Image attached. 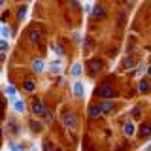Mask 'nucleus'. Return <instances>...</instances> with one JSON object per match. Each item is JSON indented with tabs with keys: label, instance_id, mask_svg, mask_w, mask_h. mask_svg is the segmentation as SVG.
<instances>
[{
	"label": "nucleus",
	"instance_id": "obj_1",
	"mask_svg": "<svg viewBox=\"0 0 151 151\" xmlns=\"http://www.w3.org/2000/svg\"><path fill=\"white\" fill-rule=\"evenodd\" d=\"M96 96H102V98H117L119 96V93L115 91V89H111L110 85H102V87H98L96 91H94Z\"/></svg>",
	"mask_w": 151,
	"mask_h": 151
},
{
	"label": "nucleus",
	"instance_id": "obj_2",
	"mask_svg": "<svg viewBox=\"0 0 151 151\" xmlns=\"http://www.w3.org/2000/svg\"><path fill=\"white\" fill-rule=\"evenodd\" d=\"M63 123L68 130H76L78 129V115L72 111H66V113H63Z\"/></svg>",
	"mask_w": 151,
	"mask_h": 151
},
{
	"label": "nucleus",
	"instance_id": "obj_3",
	"mask_svg": "<svg viewBox=\"0 0 151 151\" xmlns=\"http://www.w3.org/2000/svg\"><path fill=\"white\" fill-rule=\"evenodd\" d=\"M93 19H96V21H102V19H106V9H104L100 4H96V6L93 8Z\"/></svg>",
	"mask_w": 151,
	"mask_h": 151
},
{
	"label": "nucleus",
	"instance_id": "obj_4",
	"mask_svg": "<svg viewBox=\"0 0 151 151\" xmlns=\"http://www.w3.org/2000/svg\"><path fill=\"white\" fill-rule=\"evenodd\" d=\"M102 70V60L100 59H93L91 63H89V74L94 76V74H98Z\"/></svg>",
	"mask_w": 151,
	"mask_h": 151
},
{
	"label": "nucleus",
	"instance_id": "obj_5",
	"mask_svg": "<svg viewBox=\"0 0 151 151\" xmlns=\"http://www.w3.org/2000/svg\"><path fill=\"white\" fill-rule=\"evenodd\" d=\"M40 38H42L40 28H28V42H30V44H38Z\"/></svg>",
	"mask_w": 151,
	"mask_h": 151
},
{
	"label": "nucleus",
	"instance_id": "obj_6",
	"mask_svg": "<svg viewBox=\"0 0 151 151\" xmlns=\"http://www.w3.org/2000/svg\"><path fill=\"white\" fill-rule=\"evenodd\" d=\"M32 113H34V115L44 117L45 113H47V110H45V106H44V104H42L40 100H34V106H32Z\"/></svg>",
	"mask_w": 151,
	"mask_h": 151
},
{
	"label": "nucleus",
	"instance_id": "obj_7",
	"mask_svg": "<svg viewBox=\"0 0 151 151\" xmlns=\"http://www.w3.org/2000/svg\"><path fill=\"white\" fill-rule=\"evenodd\" d=\"M149 134H151V123H144V125L140 127V130H138V136L140 138H147Z\"/></svg>",
	"mask_w": 151,
	"mask_h": 151
},
{
	"label": "nucleus",
	"instance_id": "obj_8",
	"mask_svg": "<svg viewBox=\"0 0 151 151\" xmlns=\"http://www.w3.org/2000/svg\"><path fill=\"white\" fill-rule=\"evenodd\" d=\"M87 113H89V117H91V119H96V117L102 115V110H100V106H89Z\"/></svg>",
	"mask_w": 151,
	"mask_h": 151
},
{
	"label": "nucleus",
	"instance_id": "obj_9",
	"mask_svg": "<svg viewBox=\"0 0 151 151\" xmlns=\"http://www.w3.org/2000/svg\"><path fill=\"white\" fill-rule=\"evenodd\" d=\"M98 106H100L102 113H110V111H113V110H115V106H113V102H110V100H104L102 104H98Z\"/></svg>",
	"mask_w": 151,
	"mask_h": 151
},
{
	"label": "nucleus",
	"instance_id": "obj_10",
	"mask_svg": "<svg viewBox=\"0 0 151 151\" xmlns=\"http://www.w3.org/2000/svg\"><path fill=\"white\" fill-rule=\"evenodd\" d=\"M134 123H125V127H123V134H125V136H132V134H134Z\"/></svg>",
	"mask_w": 151,
	"mask_h": 151
},
{
	"label": "nucleus",
	"instance_id": "obj_11",
	"mask_svg": "<svg viewBox=\"0 0 151 151\" xmlns=\"http://www.w3.org/2000/svg\"><path fill=\"white\" fill-rule=\"evenodd\" d=\"M44 60H40V59H36V60H32V70L34 72H44Z\"/></svg>",
	"mask_w": 151,
	"mask_h": 151
},
{
	"label": "nucleus",
	"instance_id": "obj_12",
	"mask_svg": "<svg viewBox=\"0 0 151 151\" xmlns=\"http://www.w3.org/2000/svg\"><path fill=\"white\" fill-rule=\"evenodd\" d=\"M23 87H25V91H27V93H34V89H36V83L32 81V79H25Z\"/></svg>",
	"mask_w": 151,
	"mask_h": 151
},
{
	"label": "nucleus",
	"instance_id": "obj_13",
	"mask_svg": "<svg viewBox=\"0 0 151 151\" xmlns=\"http://www.w3.org/2000/svg\"><path fill=\"white\" fill-rule=\"evenodd\" d=\"M74 94H76L78 98H81V96H83V85L79 83V81H76V83H74Z\"/></svg>",
	"mask_w": 151,
	"mask_h": 151
},
{
	"label": "nucleus",
	"instance_id": "obj_14",
	"mask_svg": "<svg viewBox=\"0 0 151 151\" xmlns=\"http://www.w3.org/2000/svg\"><path fill=\"white\" fill-rule=\"evenodd\" d=\"M6 94L9 98H13V100H17V89L13 87V85H8L6 87Z\"/></svg>",
	"mask_w": 151,
	"mask_h": 151
},
{
	"label": "nucleus",
	"instance_id": "obj_15",
	"mask_svg": "<svg viewBox=\"0 0 151 151\" xmlns=\"http://www.w3.org/2000/svg\"><path fill=\"white\" fill-rule=\"evenodd\" d=\"M13 110H15L17 113H23L25 111V102L23 100H13Z\"/></svg>",
	"mask_w": 151,
	"mask_h": 151
},
{
	"label": "nucleus",
	"instance_id": "obj_16",
	"mask_svg": "<svg viewBox=\"0 0 151 151\" xmlns=\"http://www.w3.org/2000/svg\"><path fill=\"white\" fill-rule=\"evenodd\" d=\"M70 72H72V76H79V74L83 72L81 64H79V63H76V64H72V68H70Z\"/></svg>",
	"mask_w": 151,
	"mask_h": 151
},
{
	"label": "nucleus",
	"instance_id": "obj_17",
	"mask_svg": "<svg viewBox=\"0 0 151 151\" xmlns=\"http://www.w3.org/2000/svg\"><path fill=\"white\" fill-rule=\"evenodd\" d=\"M132 66H134V59H132V57H127L125 60H123V68H132Z\"/></svg>",
	"mask_w": 151,
	"mask_h": 151
},
{
	"label": "nucleus",
	"instance_id": "obj_18",
	"mask_svg": "<svg viewBox=\"0 0 151 151\" xmlns=\"http://www.w3.org/2000/svg\"><path fill=\"white\" fill-rule=\"evenodd\" d=\"M25 15H27V4H23V6L17 9V19H25Z\"/></svg>",
	"mask_w": 151,
	"mask_h": 151
},
{
	"label": "nucleus",
	"instance_id": "obj_19",
	"mask_svg": "<svg viewBox=\"0 0 151 151\" xmlns=\"http://www.w3.org/2000/svg\"><path fill=\"white\" fill-rule=\"evenodd\" d=\"M140 93H149V83L145 79H140Z\"/></svg>",
	"mask_w": 151,
	"mask_h": 151
},
{
	"label": "nucleus",
	"instance_id": "obj_20",
	"mask_svg": "<svg viewBox=\"0 0 151 151\" xmlns=\"http://www.w3.org/2000/svg\"><path fill=\"white\" fill-rule=\"evenodd\" d=\"M42 151H57V149L53 147L51 142H44V144H42Z\"/></svg>",
	"mask_w": 151,
	"mask_h": 151
},
{
	"label": "nucleus",
	"instance_id": "obj_21",
	"mask_svg": "<svg viewBox=\"0 0 151 151\" xmlns=\"http://www.w3.org/2000/svg\"><path fill=\"white\" fill-rule=\"evenodd\" d=\"M9 149H12V151H25V147H23L21 144H15V142L9 144Z\"/></svg>",
	"mask_w": 151,
	"mask_h": 151
},
{
	"label": "nucleus",
	"instance_id": "obj_22",
	"mask_svg": "<svg viewBox=\"0 0 151 151\" xmlns=\"http://www.w3.org/2000/svg\"><path fill=\"white\" fill-rule=\"evenodd\" d=\"M30 127H32V130H34V132H40L42 130V125H40V123H36V121H30Z\"/></svg>",
	"mask_w": 151,
	"mask_h": 151
},
{
	"label": "nucleus",
	"instance_id": "obj_23",
	"mask_svg": "<svg viewBox=\"0 0 151 151\" xmlns=\"http://www.w3.org/2000/svg\"><path fill=\"white\" fill-rule=\"evenodd\" d=\"M59 70H60V63H59V60L51 63V72H59Z\"/></svg>",
	"mask_w": 151,
	"mask_h": 151
},
{
	"label": "nucleus",
	"instance_id": "obj_24",
	"mask_svg": "<svg viewBox=\"0 0 151 151\" xmlns=\"http://www.w3.org/2000/svg\"><path fill=\"white\" fill-rule=\"evenodd\" d=\"M0 51H2V53L8 51V44H6V42H0Z\"/></svg>",
	"mask_w": 151,
	"mask_h": 151
},
{
	"label": "nucleus",
	"instance_id": "obj_25",
	"mask_svg": "<svg viewBox=\"0 0 151 151\" xmlns=\"http://www.w3.org/2000/svg\"><path fill=\"white\" fill-rule=\"evenodd\" d=\"M4 117V102H0V121H2Z\"/></svg>",
	"mask_w": 151,
	"mask_h": 151
},
{
	"label": "nucleus",
	"instance_id": "obj_26",
	"mask_svg": "<svg viewBox=\"0 0 151 151\" xmlns=\"http://www.w3.org/2000/svg\"><path fill=\"white\" fill-rule=\"evenodd\" d=\"M132 117H140V110H138V108H134V110H132Z\"/></svg>",
	"mask_w": 151,
	"mask_h": 151
},
{
	"label": "nucleus",
	"instance_id": "obj_27",
	"mask_svg": "<svg viewBox=\"0 0 151 151\" xmlns=\"http://www.w3.org/2000/svg\"><path fill=\"white\" fill-rule=\"evenodd\" d=\"M9 36V28H4L2 30V38H8Z\"/></svg>",
	"mask_w": 151,
	"mask_h": 151
},
{
	"label": "nucleus",
	"instance_id": "obj_28",
	"mask_svg": "<svg viewBox=\"0 0 151 151\" xmlns=\"http://www.w3.org/2000/svg\"><path fill=\"white\" fill-rule=\"evenodd\" d=\"M145 68H147V66H145V64H142V66H140V68H138V70H136V74H142V72H144V70H145Z\"/></svg>",
	"mask_w": 151,
	"mask_h": 151
},
{
	"label": "nucleus",
	"instance_id": "obj_29",
	"mask_svg": "<svg viewBox=\"0 0 151 151\" xmlns=\"http://www.w3.org/2000/svg\"><path fill=\"white\" fill-rule=\"evenodd\" d=\"M147 72H149V76H151V66H149V68H147Z\"/></svg>",
	"mask_w": 151,
	"mask_h": 151
},
{
	"label": "nucleus",
	"instance_id": "obj_30",
	"mask_svg": "<svg viewBox=\"0 0 151 151\" xmlns=\"http://www.w3.org/2000/svg\"><path fill=\"white\" fill-rule=\"evenodd\" d=\"M4 2H6V0H0V6H2V4H4Z\"/></svg>",
	"mask_w": 151,
	"mask_h": 151
},
{
	"label": "nucleus",
	"instance_id": "obj_31",
	"mask_svg": "<svg viewBox=\"0 0 151 151\" xmlns=\"http://www.w3.org/2000/svg\"><path fill=\"white\" fill-rule=\"evenodd\" d=\"M2 30H4V28H2V27H0V36H2Z\"/></svg>",
	"mask_w": 151,
	"mask_h": 151
},
{
	"label": "nucleus",
	"instance_id": "obj_32",
	"mask_svg": "<svg viewBox=\"0 0 151 151\" xmlns=\"http://www.w3.org/2000/svg\"><path fill=\"white\" fill-rule=\"evenodd\" d=\"M147 149H149V151H151V144H149V145H147Z\"/></svg>",
	"mask_w": 151,
	"mask_h": 151
},
{
	"label": "nucleus",
	"instance_id": "obj_33",
	"mask_svg": "<svg viewBox=\"0 0 151 151\" xmlns=\"http://www.w3.org/2000/svg\"><path fill=\"white\" fill-rule=\"evenodd\" d=\"M129 2H134V0H129Z\"/></svg>",
	"mask_w": 151,
	"mask_h": 151
}]
</instances>
